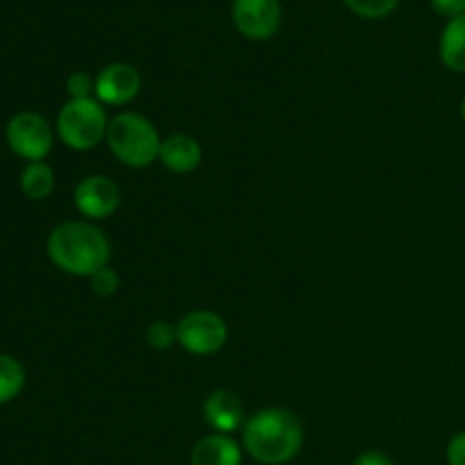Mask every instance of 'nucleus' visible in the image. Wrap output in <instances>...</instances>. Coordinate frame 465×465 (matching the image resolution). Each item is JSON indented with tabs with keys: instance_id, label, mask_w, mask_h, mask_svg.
<instances>
[{
	"instance_id": "nucleus-5",
	"label": "nucleus",
	"mask_w": 465,
	"mask_h": 465,
	"mask_svg": "<svg viewBox=\"0 0 465 465\" xmlns=\"http://www.w3.org/2000/svg\"><path fill=\"white\" fill-rule=\"evenodd\" d=\"M227 322L209 309H195L177 322V343L195 357H209L227 343Z\"/></svg>"
},
{
	"instance_id": "nucleus-17",
	"label": "nucleus",
	"mask_w": 465,
	"mask_h": 465,
	"mask_svg": "<svg viewBox=\"0 0 465 465\" xmlns=\"http://www.w3.org/2000/svg\"><path fill=\"white\" fill-rule=\"evenodd\" d=\"M345 7L361 18H384L395 12L400 0H343Z\"/></svg>"
},
{
	"instance_id": "nucleus-13",
	"label": "nucleus",
	"mask_w": 465,
	"mask_h": 465,
	"mask_svg": "<svg viewBox=\"0 0 465 465\" xmlns=\"http://www.w3.org/2000/svg\"><path fill=\"white\" fill-rule=\"evenodd\" d=\"M440 62L454 73H465V14L457 18H450L440 35L439 44Z\"/></svg>"
},
{
	"instance_id": "nucleus-8",
	"label": "nucleus",
	"mask_w": 465,
	"mask_h": 465,
	"mask_svg": "<svg viewBox=\"0 0 465 465\" xmlns=\"http://www.w3.org/2000/svg\"><path fill=\"white\" fill-rule=\"evenodd\" d=\"M73 203L77 212L89 221H103L112 216L121 204V189L107 175H86L84 180L77 182Z\"/></svg>"
},
{
	"instance_id": "nucleus-7",
	"label": "nucleus",
	"mask_w": 465,
	"mask_h": 465,
	"mask_svg": "<svg viewBox=\"0 0 465 465\" xmlns=\"http://www.w3.org/2000/svg\"><path fill=\"white\" fill-rule=\"evenodd\" d=\"M232 21L245 39L266 41L280 30L282 5L280 0H234Z\"/></svg>"
},
{
	"instance_id": "nucleus-20",
	"label": "nucleus",
	"mask_w": 465,
	"mask_h": 465,
	"mask_svg": "<svg viewBox=\"0 0 465 465\" xmlns=\"http://www.w3.org/2000/svg\"><path fill=\"white\" fill-rule=\"evenodd\" d=\"M431 7L440 14V16L457 18L465 14V0H430Z\"/></svg>"
},
{
	"instance_id": "nucleus-1",
	"label": "nucleus",
	"mask_w": 465,
	"mask_h": 465,
	"mask_svg": "<svg viewBox=\"0 0 465 465\" xmlns=\"http://www.w3.org/2000/svg\"><path fill=\"white\" fill-rule=\"evenodd\" d=\"M48 257L59 271L73 277H91L109 266L112 245L107 234L89 221L59 223L48 234Z\"/></svg>"
},
{
	"instance_id": "nucleus-4",
	"label": "nucleus",
	"mask_w": 465,
	"mask_h": 465,
	"mask_svg": "<svg viewBox=\"0 0 465 465\" xmlns=\"http://www.w3.org/2000/svg\"><path fill=\"white\" fill-rule=\"evenodd\" d=\"M107 114L95 98L68 100L57 116V134L71 150H94L107 139Z\"/></svg>"
},
{
	"instance_id": "nucleus-18",
	"label": "nucleus",
	"mask_w": 465,
	"mask_h": 465,
	"mask_svg": "<svg viewBox=\"0 0 465 465\" xmlns=\"http://www.w3.org/2000/svg\"><path fill=\"white\" fill-rule=\"evenodd\" d=\"M89 282L91 289H94V293L98 295V298H112L118 291V286H121V277H118V272L109 266L98 271L95 275H91Z\"/></svg>"
},
{
	"instance_id": "nucleus-19",
	"label": "nucleus",
	"mask_w": 465,
	"mask_h": 465,
	"mask_svg": "<svg viewBox=\"0 0 465 465\" xmlns=\"http://www.w3.org/2000/svg\"><path fill=\"white\" fill-rule=\"evenodd\" d=\"M66 91L71 95V100H89L91 95H95V80L89 73L75 71L68 75Z\"/></svg>"
},
{
	"instance_id": "nucleus-2",
	"label": "nucleus",
	"mask_w": 465,
	"mask_h": 465,
	"mask_svg": "<svg viewBox=\"0 0 465 465\" xmlns=\"http://www.w3.org/2000/svg\"><path fill=\"white\" fill-rule=\"evenodd\" d=\"M302 422L289 409H262L243 425L245 452L262 465H284L293 461L302 450Z\"/></svg>"
},
{
	"instance_id": "nucleus-9",
	"label": "nucleus",
	"mask_w": 465,
	"mask_h": 465,
	"mask_svg": "<svg viewBox=\"0 0 465 465\" xmlns=\"http://www.w3.org/2000/svg\"><path fill=\"white\" fill-rule=\"evenodd\" d=\"M141 91V75L132 64L116 62L104 66L95 77V100L100 104H121L132 103Z\"/></svg>"
},
{
	"instance_id": "nucleus-6",
	"label": "nucleus",
	"mask_w": 465,
	"mask_h": 465,
	"mask_svg": "<svg viewBox=\"0 0 465 465\" xmlns=\"http://www.w3.org/2000/svg\"><path fill=\"white\" fill-rule=\"evenodd\" d=\"M7 145L25 162H44L53 150V127L41 114L21 112L7 123Z\"/></svg>"
},
{
	"instance_id": "nucleus-12",
	"label": "nucleus",
	"mask_w": 465,
	"mask_h": 465,
	"mask_svg": "<svg viewBox=\"0 0 465 465\" xmlns=\"http://www.w3.org/2000/svg\"><path fill=\"white\" fill-rule=\"evenodd\" d=\"M243 452L239 443L227 434H209L195 443L191 465H241Z\"/></svg>"
},
{
	"instance_id": "nucleus-23",
	"label": "nucleus",
	"mask_w": 465,
	"mask_h": 465,
	"mask_svg": "<svg viewBox=\"0 0 465 465\" xmlns=\"http://www.w3.org/2000/svg\"><path fill=\"white\" fill-rule=\"evenodd\" d=\"M461 118H463V123H465V100L461 103Z\"/></svg>"
},
{
	"instance_id": "nucleus-15",
	"label": "nucleus",
	"mask_w": 465,
	"mask_h": 465,
	"mask_svg": "<svg viewBox=\"0 0 465 465\" xmlns=\"http://www.w3.org/2000/svg\"><path fill=\"white\" fill-rule=\"evenodd\" d=\"M25 389V371L9 354H0V404H7Z\"/></svg>"
},
{
	"instance_id": "nucleus-3",
	"label": "nucleus",
	"mask_w": 465,
	"mask_h": 465,
	"mask_svg": "<svg viewBox=\"0 0 465 465\" xmlns=\"http://www.w3.org/2000/svg\"><path fill=\"white\" fill-rule=\"evenodd\" d=\"M162 141L157 127L143 114L123 112L109 121L107 145L127 168H148L159 162Z\"/></svg>"
},
{
	"instance_id": "nucleus-10",
	"label": "nucleus",
	"mask_w": 465,
	"mask_h": 465,
	"mask_svg": "<svg viewBox=\"0 0 465 465\" xmlns=\"http://www.w3.org/2000/svg\"><path fill=\"white\" fill-rule=\"evenodd\" d=\"M204 420L209 422V427H212L216 434H234L239 427H243V404H241V400L236 398V393H232V391L227 389H218V391H212V393L207 395V400H204Z\"/></svg>"
},
{
	"instance_id": "nucleus-14",
	"label": "nucleus",
	"mask_w": 465,
	"mask_h": 465,
	"mask_svg": "<svg viewBox=\"0 0 465 465\" xmlns=\"http://www.w3.org/2000/svg\"><path fill=\"white\" fill-rule=\"evenodd\" d=\"M54 189V173L45 162H30L21 173V191L30 200H45Z\"/></svg>"
},
{
	"instance_id": "nucleus-21",
	"label": "nucleus",
	"mask_w": 465,
	"mask_h": 465,
	"mask_svg": "<svg viewBox=\"0 0 465 465\" xmlns=\"http://www.w3.org/2000/svg\"><path fill=\"white\" fill-rule=\"evenodd\" d=\"M445 457H448V465H465V431L450 440Z\"/></svg>"
},
{
	"instance_id": "nucleus-22",
	"label": "nucleus",
	"mask_w": 465,
	"mask_h": 465,
	"mask_svg": "<svg viewBox=\"0 0 465 465\" xmlns=\"http://www.w3.org/2000/svg\"><path fill=\"white\" fill-rule=\"evenodd\" d=\"M352 465H395L391 461L389 457H386L384 452H377V450H368V452L359 454L357 459H354Z\"/></svg>"
},
{
	"instance_id": "nucleus-16",
	"label": "nucleus",
	"mask_w": 465,
	"mask_h": 465,
	"mask_svg": "<svg viewBox=\"0 0 465 465\" xmlns=\"http://www.w3.org/2000/svg\"><path fill=\"white\" fill-rule=\"evenodd\" d=\"M145 343L153 350L166 352L177 343V325L168 321H154L145 327Z\"/></svg>"
},
{
	"instance_id": "nucleus-11",
	"label": "nucleus",
	"mask_w": 465,
	"mask_h": 465,
	"mask_svg": "<svg viewBox=\"0 0 465 465\" xmlns=\"http://www.w3.org/2000/svg\"><path fill=\"white\" fill-rule=\"evenodd\" d=\"M159 162L171 173L186 175V173H193L200 166V162H203V148H200V143L191 134L177 132V134L166 136L162 141Z\"/></svg>"
}]
</instances>
